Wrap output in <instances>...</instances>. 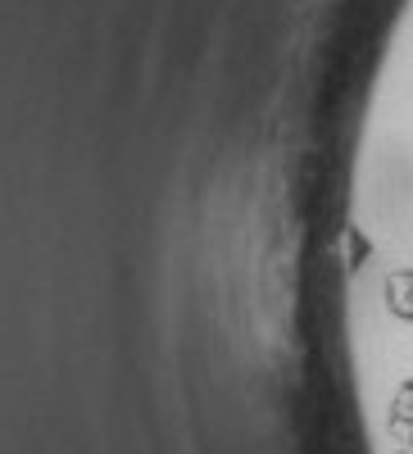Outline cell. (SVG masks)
<instances>
[{
	"mask_svg": "<svg viewBox=\"0 0 413 454\" xmlns=\"http://www.w3.org/2000/svg\"><path fill=\"white\" fill-rule=\"evenodd\" d=\"M395 454H413V450H395Z\"/></svg>",
	"mask_w": 413,
	"mask_h": 454,
	"instance_id": "2",
	"label": "cell"
},
{
	"mask_svg": "<svg viewBox=\"0 0 413 454\" xmlns=\"http://www.w3.org/2000/svg\"><path fill=\"white\" fill-rule=\"evenodd\" d=\"M386 427L395 436V450H413V377H400L391 409H386Z\"/></svg>",
	"mask_w": 413,
	"mask_h": 454,
	"instance_id": "1",
	"label": "cell"
}]
</instances>
